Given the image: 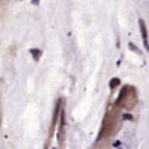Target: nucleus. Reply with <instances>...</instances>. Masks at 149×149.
<instances>
[{"instance_id":"nucleus-1","label":"nucleus","mask_w":149,"mask_h":149,"mask_svg":"<svg viewBox=\"0 0 149 149\" xmlns=\"http://www.w3.org/2000/svg\"><path fill=\"white\" fill-rule=\"evenodd\" d=\"M139 25H140V30H142V36H143V40H145V46H146V45H148V41H146V27L143 25V21H142V19H140Z\"/></svg>"},{"instance_id":"nucleus-2","label":"nucleus","mask_w":149,"mask_h":149,"mask_svg":"<svg viewBox=\"0 0 149 149\" xmlns=\"http://www.w3.org/2000/svg\"><path fill=\"white\" fill-rule=\"evenodd\" d=\"M118 84H120V80H118V78H114V80L111 81L109 86H111V89H114V87H117V86H118Z\"/></svg>"}]
</instances>
